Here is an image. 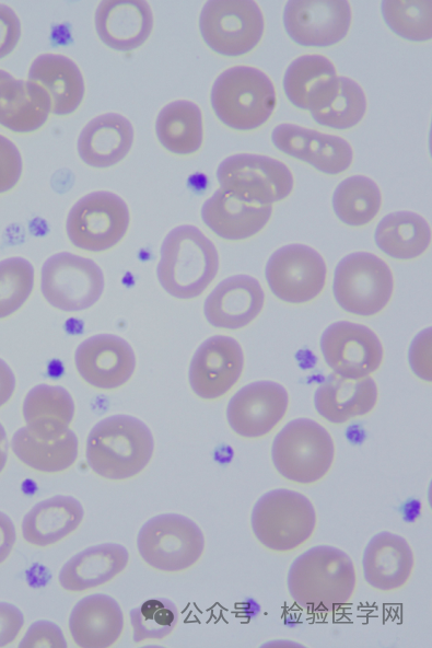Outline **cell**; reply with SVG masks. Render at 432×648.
<instances>
[{
	"instance_id": "obj_20",
	"label": "cell",
	"mask_w": 432,
	"mask_h": 648,
	"mask_svg": "<svg viewBox=\"0 0 432 648\" xmlns=\"http://www.w3.org/2000/svg\"><path fill=\"white\" fill-rule=\"evenodd\" d=\"M265 293L259 281L248 275L222 280L207 297L203 313L214 327L237 329L248 325L262 310Z\"/></svg>"
},
{
	"instance_id": "obj_22",
	"label": "cell",
	"mask_w": 432,
	"mask_h": 648,
	"mask_svg": "<svg viewBox=\"0 0 432 648\" xmlns=\"http://www.w3.org/2000/svg\"><path fill=\"white\" fill-rule=\"evenodd\" d=\"M362 565L364 579L372 588L380 591H394L404 587L409 580L415 557L406 539L382 531L366 544Z\"/></svg>"
},
{
	"instance_id": "obj_32",
	"label": "cell",
	"mask_w": 432,
	"mask_h": 648,
	"mask_svg": "<svg viewBox=\"0 0 432 648\" xmlns=\"http://www.w3.org/2000/svg\"><path fill=\"white\" fill-rule=\"evenodd\" d=\"M74 410L73 398L65 387L46 383L31 389L22 406L25 427L39 438L65 433L70 429Z\"/></svg>"
},
{
	"instance_id": "obj_16",
	"label": "cell",
	"mask_w": 432,
	"mask_h": 648,
	"mask_svg": "<svg viewBox=\"0 0 432 648\" xmlns=\"http://www.w3.org/2000/svg\"><path fill=\"white\" fill-rule=\"evenodd\" d=\"M290 37L305 46H329L341 40L351 23L347 0H290L283 12Z\"/></svg>"
},
{
	"instance_id": "obj_46",
	"label": "cell",
	"mask_w": 432,
	"mask_h": 648,
	"mask_svg": "<svg viewBox=\"0 0 432 648\" xmlns=\"http://www.w3.org/2000/svg\"><path fill=\"white\" fill-rule=\"evenodd\" d=\"M14 390V373L9 364L0 358V407L11 398Z\"/></svg>"
},
{
	"instance_id": "obj_29",
	"label": "cell",
	"mask_w": 432,
	"mask_h": 648,
	"mask_svg": "<svg viewBox=\"0 0 432 648\" xmlns=\"http://www.w3.org/2000/svg\"><path fill=\"white\" fill-rule=\"evenodd\" d=\"M28 80L38 83L48 93L51 112L56 115L73 113L84 96V80L80 68L67 56L42 54L28 70Z\"/></svg>"
},
{
	"instance_id": "obj_8",
	"label": "cell",
	"mask_w": 432,
	"mask_h": 648,
	"mask_svg": "<svg viewBox=\"0 0 432 648\" xmlns=\"http://www.w3.org/2000/svg\"><path fill=\"white\" fill-rule=\"evenodd\" d=\"M393 290L394 277L389 266L372 253L348 254L335 269L334 297L349 313L377 314L389 302Z\"/></svg>"
},
{
	"instance_id": "obj_42",
	"label": "cell",
	"mask_w": 432,
	"mask_h": 648,
	"mask_svg": "<svg viewBox=\"0 0 432 648\" xmlns=\"http://www.w3.org/2000/svg\"><path fill=\"white\" fill-rule=\"evenodd\" d=\"M19 647L66 648L67 641L58 625L50 621L39 620L28 627Z\"/></svg>"
},
{
	"instance_id": "obj_3",
	"label": "cell",
	"mask_w": 432,
	"mask_h": 648,
	"mask_svg": "<svg viewBox=\"0 0 432 648\" xmlns=\"http://www.w3.org/2000/svg\"><path fill=\"white\" fill-rule=\"evenodd\" d=\"M218 269V251L197 227L178 225L164 238L156 274L161 286L172 297L192 299L200 296Z\"/></svg>"
},
{
	"instance_id": "obj_28",
	"label": "cell",
	"mask_w": 432,
	"mask_h": 648,
	"mask_svg": "<svg viewBox=\"0 0 432 648\" xmlns=\"http://www.w3.org/2000/svg\"><path fill=\"white\" fill-rule=\"evenodd\" d=\"M51 112L48 93L38 83L15 79L7 72L0 79V125L15 132L42 127Z\"/></svg>"
},
{
	"instance_id": "obj_21",
	"label": "cell",
	"mask_w": 432,
	"mask_h": 648,
	"mask_svg": "<svg viewBox=\"0 0 432 648\" xmlns=\"http://www.w3.org/2000/svg\"><path fill=\"white\" fill-rule=\"evenodd\" d=\"M94 23L105 45L127 51L148 39L153 28V12L144 0H104L96 8Z\"/></svg>"
},
{
	"instance_id": "obj_40",
	"label": "cell",
	"mask_w": 432,
	"mask_h": 648,
	"mask_svg": "<svg viewBox=\"0 0 432 648\" xmlns=\"http://www.w3.org/2000/svg\"><path fill=\"white\" fill-rule=\"evenodd\" d=\"M34 287V268L23 257L0 262V319L17 311L28 299Z\"/></svg>"
},
{
	"instance_id": "obj_37",
	"label": "cell",
	"mask_w": 432,
	"mask_h": 648,
	"mask_svg": "<svg viewBox=\"0 0 432 648\" xmlns=\"http://www.w3.org/2000/svg\"><path fill=\"white\" fill-rule=\"evenodd\" d=\"M366 111L363 89L348 77H338L334 92L312 117L320 125L347 129L357 125Z\"/></svg>"
},
{
	"instance_id": "obj_47",
	"label": "cell",
	"mask_w": 432,
	"mask_h": 648,
	"mask_svg": "<svg viewBox=\"0 0 432 648\" xmlns=\"http://www.w3.org/2000/svg\"><path fill=\"white\" fill-rule=\"evenodd\" d=\"M8 449H9V444H8L7 432L0 423V473L3 470V467L5 466V463L8 460Z\"/></svg>"
},
{
	"instance_id": "obj_5",
	"label": "cell",
	"mask_w": 432,
	"mask_h": 648,
	"mask_svg": "<svg viewBox=\"0 0 432 648\" xmlns=\"http://www.w3.org/2000/svg\"><path fill=\"white\" fill-rule=\"evenodd\" d=\"M250 524L262 546L287 553L311 539L316 528V511L305 495L277 488L257 500L252 510Z\"/></svg>"
},
{
	"instance_id": "obj_25",
	"label": "cell",
	"mask_w": 432,
	"mask_h": 648,
	"mask_svg": "<svg viewBox=\"0 0 432 648\" xmlns=\"http://www.w3.org/2000/svg\"><path fill=\"white\" fill-rule=\"evenodd\" d=\"M377 402V385L371 377L348 379L329 374L317 387V413L332 424H343L369 414Z\"/></svg>"
},
{
	"instance_id": "obj_17",
	"label": "cell",
	"mask_w": 432,
	"mask_h": 648,
	"mask_svg": "<svg viewBox=\"0 0 432 648\" xmlns=\"http://www.w3.org/2000/svg\"><path fill=\"white\" fill-rule=\"evenodd\" d=\"M244 354L238 342L225 335L206 339L196 350L189 366V384L203 400H217L238 381Z\"/></svg>"
},
{
	"instance_id": "obj_9",
	"label": "cell",
	"mask_w": 432,
	"mask_h": 648,
	"mask_svg": "<svg viewBox=\"0 0 432 648\" xmlns=\"http://www.w3.org/2000/svg\"><path fill=\"white\" fill-rule=\"evenodd\" d=\"M129 208L118 195L97 190L80 198L70 209L66 230L70 242L89 252H103L126 234Z\"/></svg>"
},
{
	"instance_id": "obj_1",
	"label": "cell",
	"mask_w": 432,
	"mask_h": 648,
	"mask_svg": "<svg viewBox=\"0 0 432 648\" xmlns=\"http://www.w3.org/2000/svg\"><path fill=\"white\" fill-rule=\"evenodd\" d=\"M287 585L300 608L330 612L351 601L357 587L355 567L338 547L313 546L293 560Z\"/></svg>"
},
{
	"instance_id": "obj_35",
	"label": "cell",
	"mask_w": 432,
	"mask_h": 648,
	"mask_svg": "<svg viewBox=\"0 0 432 648\" xmlns=\"http://www.w3.org/2000/svg\"><path fill=\"white\" fill-rule=\"evenodd\" d=\"M155 131L159 141L168 151L176 154L196 152L203 138L199 106L187 100L168 103L156 117Z\"/></svg>"
},
{
	"instance_id": "obj_45",
	"label": "cell",
	"mask_w": 432,
	"mask_h": 648,
	"mask_svg": "<svg viewBox=\"0 0 432 648\" xmlns=\"http://www.w3.org/2000/svg\"><path fill=\"white\" fill-rule=\"evenodd\" d=\"M15 540L16 532L12 520L0 511V564L10 555Z\"/></svg>"
},
{
	"instance_id": "obj_27",
	"label": "cell",
	"mask_w": 432,
	"mask_h": 648,
	"mask_svg": "<svg viewBox=\"0 0 432 648\" xmlns=\"http://www.w3.org/2000/svg\"><path fill=\"white\" fill-rule=\"evenodd\" d=\"M128 562L129 553L125 546L117 543L97 544L66 562L58 580L65 590L82 592L110 581L126 568Z\"/></svg>"
},
{
	"instance_id": "obj_39",
	"label": "cell",
	"mask_w": 432,
	"mask_h": 648,
	"mask_svg": "<svg viewBox=\"0 0 432 648\" xmlns=\"http://www.w3.org/2000/svg\"><path fill=\"white\" fill-rule=\"evenodd\" d=\"M133 641L160 640L168 636L178 622L175 603L166 598H153L130 611Z\"/></svg>"
},
{
	"instance_id": "obj_48",
	"label": "cell",
	"mask_w": 432,
	"mask_h": 648,
	"mask_svg": "<svg viewBox=\"0 0 432 648\" xmlns=\"http://www.w3.org/2000/svg\"><path fill=\"white\" fill-rule=\"evenodd\" d=\"M7 73L5 70L0 69V79Z\"/></svg>"
},
{
	"instance_id": "obj_33",
	"label": "cell",
	"mask_w": 432,
	"mask_h": 648,
	"mask_svg": "<svg viewBox=\"0 0 432 648\" xmlns=\"http://www.w3.org/2000/svg\"><path fill=\"white\" fill-rule=\"evenodd\" d=\"M11 448L16 458L31 468L43 473H59L77 461L79 441L71 429L55 438H39L22 427L14 432Z\"/></svg>"
},
{
	"instance_id": "obj_10",
	"label": "cell",
	"mask_w": 432,
	"mask_h": 648,
	"mask_svg": "<svg viewBox=\"0 0 432 648\" xmlns=\"http://www.w3.org/2000/svg\"><path fill=\"white\" fill-rule=\"evenodd\" d=\"M40 290L54 308L65 312L82 311L101 298L104 275L94 261L60 252L44 263L40 271Z\"/></svg>"
},
{
	"instance_id": "obj_23",
	"label": "cell",
	"mask_w": 432,
	"mask_h": 648,
	"mask_svg": "<svg viewBox=\"0 0 432 648\" xmlns=\"http://www.w3.org/2000/svg\"><path fill=\"white\" fill-rule=\"evenodd\" d=\"M124 629V613L118 602L103 593L82 598L69 616L73 643L81 648L113 646Z\"/></svg>"
},
{
	"instance_id": "obj_4",
	"label": "cell",
	"mask_w": 432,
	"mask_h": 648,
	"mask_svg": "<svg viewBox=\"0 0 432 648\" xmlns=\"http://www.w3.org/2000/svg\"><path fill=\"white\" fill-rule=\"evenodd\" d=\"M277 103L270 78L250 66H234L218 76L211 89V105L226 126L250 130L271 116Z\"/></svg>"
},
{
	"instance_id": "obj_41",
	"label": "cell",
	"mask_w": 432,
	"mask_h": 648,
	"mask_svg": "<svg viewBox=\"0 0 432 648\" xmlns=\"http://www.w3.org/2000/svg\"><path fill=\"white\" fill-rule=\"evenodd\" d=\"M22 157L17 147L0 135V194L12 189L22 174Z\"/></svg>"
},
{
	"instance_id": "obj_2",
	"label": "cell",
	"mask_w": 432,
	"mask_h": 648,
	"mask_svg": "<svg viewBox=\"0 0 432 648\" xmlns=\"http://www.w3.org/2000/svg\"><path fill=\"white\" fill-rule=\"evenodd\" d=\"M153 451V435L141 419L113 415L101 419L89 432L85 456L94 473L121 481L143 471Z\"/></svg>"
},
{
	"instance_id": "obj_44",
	"label": "cell",
	"mask_w": 432,
	"mask_h": 648,
	"mask_svg": "<svg viewBox=\"0 0 432 648\" xmlns=\"http://www.w3.org/2000/svg\"><path fill=\"white\" fill-rule=\"evenodd\" d=\"M24 625L20 609L8 602H0V647L14 641Z\"/></svg>"
},
{
	"instance_id": "obj_19",
	"label": "cell",
	"mask_w": 432,
	"mask_h": 648,
	"mask_svg": "<svg viewBox=\"0 0 432 648\" xmlns=\"http://www.w3.org/2000/svg\"><path fill=\"white\" fill-rule=\"evenodd\" d=\"M271 139L282 152L327 174H339L352 162L353 152L350 143L336 135L323 134L294 124H280L272 130Z\"/></svg>"
},
{
	"instance_id": "obj_26",
	"label": "cell",
	"mask_w": 432,
	"mask_h": 648,
	"mask_svg": "<svg viewBox=\"0 0 432 648\" xmlns=\"http://www.w3.org/2000/svg\"><path fill=\"white\" fill-rule=\"evenodd\" d=\"M133 135V127L125 116L117 113L98 115L79 135V155L90 166H112L128 154Z\"/></svg>"
},
{
	"instance_id": "obj_30",
	"label": "cell",
	"mask_w": 432,
	"mask_h": 648,
	"mask_svg": "<svg viewBox=\"0 0 432 648\" xmlns=\"http://www.w3.org/2000/svg\"><path fill=\"white\" fill-rule=\"evenodd\" d=\"M84 517L81 502L67 495H56L37 502L22 520L24 540L36 546L55 544L75 531Z\"/></svg>"
},
{
	"instance_id": "obj_7",
	"label": "cell",
	"mask_w": 432,
	"mask_h": 648,
	"mask_svg": "<svg viewBox=\"0 0 432 648\" xmlns=\"http://www.w3.org/2000/svg\"><path fill=\"white\" fill-rule=\"evenodd\" d=\"M137 547L150 567L176 572L199 560L205 549V536L191 519L179 513H162L141 526Z\"/></svg>"
},
{
	"instance_id": "obj_14",
	"label": "cell",
	"mask_w": 432,
	"mask_h": 648,
	"mask_svg": "<svg viewBox=\"0 0 432 648\" xmlns=\"http://www.w3.org/2000/svg\"><path fill=\"white\" fill-rule=\"evenodd\" d=\"M320 349L334 373L348 379L369 377L380 368L384 355L371 328L349 321L330 324L322 335Z\"/></svg>"
},
{
	"instance_id": "obj_38",
	"label": "cell",
	"mask_w": 432,
	"mask_h": 648,
	"mask_svg": "<svg viewBox=\"0 0 432 648\" xmlns=\"http://www.w3.org/2000/svg\"><path fill=\"white\" fill-rule=\"evenodd\" d=\"M431 0H384L382 13L387 25L410 40H427L432 36Z\"/></svg>"
},
{
	"instance_id": "obj_18",
	"label": "cell",
	"mask_w": 432,
	"mask_h": 648,
	"mask_svg": "<svg viewBox=\"0 0 432 648\" xmlns=\"http://www.w3.org/2000/svg\"><path fill=\"white\" fill-rule=\"evenodd\" d=\"M80 377L101 390H114L131 378L136 368L132 347L120 336L97 334L84 339L74 352Z\"/></svg>"
},
{
	"instance_id": "obj_24",
	"label": "cell",
	"mask_w": 432,
	"mask_h": 648,
	"mask_svg": "<svg viewBox=\"0 0 432 648\" xmlns=\"http://www.w3.org/2000/svg\"><path fill=\"white\" fill-rule=\"evenodd\" d=\"M271 205L245 201L218 188L201 208L206 225L225 240H243L258 233L269 221Z\"/></svg>"
},
{
	"instance_id": "obj_13",
	"label": "cell",
	"mask_w": 432,
	"mask_h": 648,
	"mask_svg": "<svg viewBox=\"0 0 432 648\" xmlns=\"http://www.w3.org/2000/svg\"><path fill=\"white\" fill-rule=\"evenodd\" d=\"M265 274L277 298L299 304L313 300L322 292L327 267L316 250L304 244H289L271 254Z\"/></svg>"
},
{
	"instance_id": "obj_43",
	"label": "cell",
	"mask_w": 432,
	"mask_h": 648,
	"mask_svg": "<svg viewBox=\"0 0 432 648\" xmlns=\"http://www.w3.org/2000/svg\"><path fill=\"white\" fill-rule=\"evenodd\" d=\"M21 37V22L14 10L0 3V59L9 55Z\"/></svg>"
},
{
	"instance_id": "obj_15",
	"label": "cell",
	"mask_w": 432,
	"mask_h": 648,
	"mask_svg": "<svg viewBox=\"0 0 432 648\" xmlns=\"http://www.w3.org/2000/svg\"><path fill=\"white\" fill-rule=\"evenodd\" d=\"M289 395L280 383L261 380L238 390L226 407L231 429L243 438L268 435L284 417Z\"/></svg>"
},
{
	"instance_id": "obj_11",
	"label": "cell",
	"mask_w": 432,
	"mask_h": 648,
	"mask_svg": "<svg viewBox=\"0 0 432 648\" xmlns=\"http://www.w3.org/2000/svg\"><path fill=\"white\" fill-rule=\"evenodd\" d=\"M264 26L261 9L253 0H209L199 16L205 42L225 56L252 50L259 43Z\"/></svg>"
},
{
	"instance_id": "obj_34",
	"label": "cell",
	"mask_w": 432,
	"mask_h": 648,
	"mask_svg": "<svg viewBox=\"0 0 432 648\" xmlns=\"http://www.w3.org/2000/svg\"><path fill=\"white\" fill-rule=\"evenodd\" d=\"M375 242L390 257L411 259L428 250L431 243V229L420 215L396 211L386 215L378 222Z\"/></svg>"
},
{
	"instance_id": "obj_12",
	"label": "cell",
	"mask_w": 432,
	"mask_h": 648,
	"mask_svg": "<svg viewBox=\"0 0 432 648\" xmlns=\"http://www.w3.org/2000/svg\"><path fill=\"white\" fill-rule=\"evenodd\" d=\"M220 188L236 197L261 205L284 199L293 188L289 167L273 158L237 153L225 158L218 166Z\"/></svg>"
},
{
	"instance_id": "obj_36",
	"label": "cell",
	"mask_w": 432,
	"mask_h": 648,
	"mask_svg": "<svg viewBox=\"0 0 432 648\" xmlns=\"http://www.w3.org/2000/svg\"><path fill=\"white\" fill-rule=\"evenodd\" d=\"M381 205L382 195L377 184L364 175L347 177L332 195L336 216L352 227H361L373 220Z\"/></svg>"
},
{
	"instance_id": "obj_31",
	"label": "cell",
	"mask_w": 432,
	"mask_h": 648,
	"mask_svg": "<svg viewBox=\"0 0 432 648\" xmlns=\"http://www.w3.org/2000/svg\"><path fill=\"white\" fill-rule=\"evenodd\" d=\"M337 79L336 68L327 57L303 55L287 68L283 88L293 105L313 112L329 99Z\"/></svg>"
},
{
	"instance_id": "obj_6",
	"label": "cell",
	"mask_w": 432,
	"mask_h": 648,
	"mask_svg": "<svg viewBox=\"0 0 432 648\" xmlns=\"http://www.w3.org/2000/svg\"><path fill=\"white\" fill-rule=\"evenodd\" d=\"M335 458L330 433L310 418L289 421L275 437L272 463L285 479L308 485L320 481L329 472Z\"/></svg>"
}]
</instances>
